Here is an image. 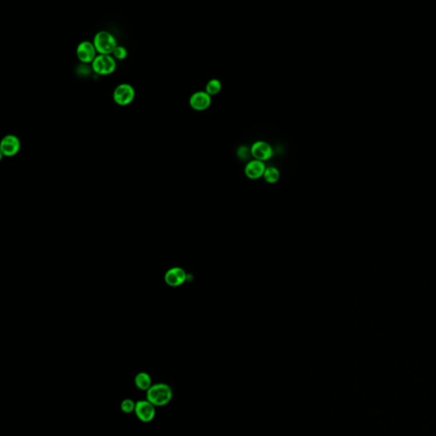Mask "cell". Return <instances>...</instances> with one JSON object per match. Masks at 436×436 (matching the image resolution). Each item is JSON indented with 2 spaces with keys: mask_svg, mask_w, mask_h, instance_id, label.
<instances>
[{
  "mask_svg": "<svg viewBox=\"0 0 436 436\" xmlns=\"http://www.w3.org/2000/svg\"><path fill=\"white\" fill-rule=\"evenodd\" d=\"M250 150L253 158L260 161H267L274 155L272 148L267 141H256L250 146Z\"/></svg>",
  "mask_w": 436,
  "mask_h": 436,
  "instance_id": "8992f818",
  "label": "cell"
},
{
  "mask_svg": "<svg viewBox=\"0 0 436 436\" xmlns=\"http://www.w3.org/2000/svg\"><path fill=\"white\" fill-rule=\"evenodd\" d=\"M97 53L94 44L89 41H82L76 50L78 59L83 63H92L97 57Z\"/></svg>",
  "mask_w": 436,
  "mask_h": 436,
  "instance_id": "ba28073f",
  "label": "cell"
},
{
  "mask_svg": "<svg viewBox=\"0 0 436 436\" xmlns=\"http://www.w3.org/2000/svg\"><path fill=\"white\" fill-rule=\"evenodd\" d=\"M187 275L181 268H172L169 269L165 275V280L170 286H178L186 280Z\"/></svg>",
  "mask_w": 436,
  "mask_h": 436,
  "instance_id": "8fae6325",
  "label": "cell"
},
{
  "mask_svg": "<svg viewBox=\"0 0 436 436\" xmlns=\"http://www.w3.org/2000/svg\"><path fill=\"white\" fill-rule=\"evenodd\" d=\"M266 167L264 162L260 161L258 159H250L245 166V174L248 178L256 180L263 177V174L265 172Z\"/></svg>",
  "mask_w": 436,
  "mask_h": 436,
  "instance_id": "30bf717a",
  "label": "cell"
},
{
  "mask_svg": "<svg viewBox=\"0 0 436 436\" xmlns=\"http://www.w3.org/2000/svg\"><path fill=\"white\" fill-rule=\"evenodd\" d=\"M173 392L171 387L166 384H157L152 385L147 391V401L154 407H163L171 402Z\"/></svg>",
  "mask_w": 436,
  "mask_h": 436,
  "instance_id": "6da1fadb",
  "label": "cell"
},
{
  "mask_svg": "<svg viewBox=\"0 0 436 436\" xmlns=\"http://www.w3.org/2000/svg\"><path fill=\"white\" fill-rule=\"evenodd\" d=\"M135 413L139 420H141L143 423H149L154 419L156 411L154 405L146 399V401H138L136 402Z\"/></svg>",
  "mask_w": 436,
  "mask_h": 436,
  "instance_id": "52a82bcc",
  "label": "cell"
},
{
  "mask_svg": "<svg viewBox=\"0 0 436 436\" xmlns=\"http://www.w3.org/2000/svg\"><path fill=\"white\" fill-rule=\"evenodd\" d=\"M93 44L97 52L99 53V55L113 54L114 50L118 46L115 37L107 31L97 32V34L95 35Z\"/></svg>",
  "mask_w": 436,
  "mask_h": 436,
  "instance_id": "7a4b0ae2",
  "label": "cell"
},
{
  "mask_svg": "<svg viewBox=\"0 0 436 436\" xmlns=\"http://www.w3.org/2000/svg\"><path fill=\"white\" fill-rule=\"evenodd\" d=\"M236 154H237L239 159L244 160V161L250 160V158L252 157L250 147L246 146V145H242V146L240 147L236 151Z\"/></svg>",
  "mask_w": 436,
  "mask_h": 436,
  "instance_id": "9a60e30c",
  "label": "cell"
},
{
  "mask_svg": "<svg viewBox=\"0 0 436 436\" xmlns=\"http://www.w3.org/2000/svg\"><path fill=\"white\" fill-rule=\"evenodd\" d=\"M120 408H121L122 411H124V413H131L132 411H135L136 403L132 399H125L122 402Z\"/></svg>",
  "mask_w": 436,
  "mask_h": 436,
  "instance_id": "2e32d148",
  "label": "cell"
},
{
  "mask_svg": "<svg viewBox=\"0 0 436 436\" xmlns=\"http://www.w3.org/2000/svg\"><path fill=\"white\" fill-rule=\"evenodd\" d=\"M221 89H222V83H221L220 80H216V79H212L206 84V92L210 96L217 95L221 92Z\"/></svg>",
  "mask_w": 436,
  "mask_h": 436,
  "instance_id": "5bb4252c",
  "label": "cell"
},
{
  "mask_svg": "<svg viewBox=\"0 0 436 436\" xmlns=\"http://www.w3.org/2000/svg\"><path fill=\"white\" fill-rule=\"evenodd\" d=\"M127 50L124 46H119L118 45L116 49L113 52V57L114 59L117 60H124L127 57Z\"/></svg>",
  "mask_w": 436,
  "mask_h": 436,
  "instance_id": "e0dca14e",
  "label": "cell"
},
{
  "mask_svg": "<svg viewBox=\"0 0 436 436\" xmlns=\"http://www.w3.org/2000/svg\"><path fill=\"white\" fill-rule=\"evenodd\" d=\"M280 171L276 167L274 166H269L267 167L265 170V172L263 174V178L268 184H275L279 181L280 179Z\"/></svg>",
  "mask_w": 436,
  "mask_h": 436,
  "instance_id": "4fadbf2b",
  "label": "cell"
},
{
  "mask_svg": "<svg viewBox=\"0 0 436 436\" xmlns=\"http://www.w3.org/2000/svg\"><path fill=\"white\" fill-rule=\"evenodd\" d=\"M136 97V92L130 84H120L114 89L113 98L116 104L119 106H128L131 104Z\"/></svg>",
  "mask_w": 436,
  "mask_h": 436,
  "instance_id": "277c9868",
  "label": "cell"
},
{
  "mask_svg": "<svg viewBox=\"0 0 436 436\" xmlns=\"http://www.w3.org/2000/svg\"><path fill=\"white\" fill-rule=\"evenodd\" d=\"M135 384L140 390L148 391L152 386V378L146 372H139L135 377Z\"/></svg>",
  "mask_w": 436,
  "mask_h": 436,
  "instance_id": "7c38bea8",
  "label": "cell"
},
{
  "mask_svg": "<svg viewBox=\"0 0 436 436\" xmlns=\"http://www.w3.org/2000/svg\"><path fill=\"white\" fill-rule=\"evenodd\" d=\"M92 69L98 75H109L116 70V61L110 55H97L92 62Z\"/></svg>",
  "mask_w": 436,
  "mask_h": 436,
  "instance_id": "3957f363",
  "label": "cell"
},
{
  "mask_svg": "<svg viewBox=\"0 0 436 436\" xmlns=\"http://www.w3.org/2000/svg\"><path fill=\"white\" fill-rule=\"evenodd\" d=\"M211 104V96L205 92H197L191 96L189 99L190 107L195 111H205Z\"/></svg>",
  "mask_w": 436,
  "mask_h": 436,
  "instance_id": "9c48e42d",
  "label": "cell"
},
{
  "mask_svg": "<svg viewBox=\"0 0 436 436\" xmlns=\"http://www.w3.org/2000/svg\"><path fill=\"white\" fill-rule=\"evenodd\" d=\"M21 141L15 135L9 134L2 139L0 143V153L5 157H13L19 153Z\"/></svg>",
  "mask_w": 436,
  "mask_h": 436,
  "instance_id": "5b68a950",
  "label": "cell"
}]
</instances>
